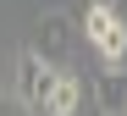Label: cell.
I'll return each mask as SVG.
<instances>
[{
	"mask_svg": "<svg viewBox=\"0 0 127 116\" xmlns=\"http://www.w3.org/2000/svg\"><path fill=\"white\" fill-rule=\"evenodd\" d=\"M83 39L99 55V66H122L127 61V17L105 0H89L83 6Z\"/></svg>",
	"mask_w": 127,
	"mask_h": 116,
	"instance_id": "obj_1",
	"label": "cell"
},
{
	"mask_svg": "<svg viewBox=\"0 0 127 116\" xmlns=\"http://www.w3.org/2000/svg\"><path fill=\"white\" fill-rule=\"evenodd\" d=\"M55 72L61 66H50V61H39L33 50H22L17 55V100H22L33 116H39V105H44V94H50V83H55Z\"/></svg>",
	"mask_w": 127,
	"mask_h": 116,
	"instance_id": "obj_2",
	"label": "cell"
},
{
	"mask_svg": "<svg viewBox=\"0 0 127 116\" xmlns=\"http://www.w3.org/2000/svg\"><path fill=\"white\" fill-rule=\"evenodd\" d=\"M66 50H72V17L44 11V17H39V44H33V55L50 61V66H66Z\"/></svg>",
	"mask_w": 127,
	"mask_h": 116,
	"instance_id": "obj_3",
	"label": "cell"
},
{
	"mask_svg": "<svg viewBox=\"0 0 127 116\" xmlns=\"http://www.w3.org/2000/svg\"><path fill=\"white\" fill-rule=\"evenodd\" d=\"M89 94H94L99 116H127V72L122 66H99L89 77Z\"/></svg>",
	"mask_w": 127,
	"mask_h": 116,
	"instance_id": "obj_4",
	"label": "cell"
},
{
	"mask_svg": "<svg viewBox=\"0 0 127 116\" xmlns=\"http://www.w3.org/2000/svg\"><path fill=\"white\" fill-rule=\"evenodd\" d=\"M77 111H83V77L61 66L50 94H44V105H39V116H77Z\"/></svg>",
	"mask_w": 127,
	"mask_h": 116,
	"instance_id": "obj_5",
	"label": "cell"
},
{
	"mask_svg": "<svg viewBox=\"0 0 127 116\" xmlns=\"http://www.w3.org/2000/svg\"><path fill=\"white\" fill-rule=\"evenodd\" d=\"M0 116H33V111H28L22 100H17V94H11V100H0Z\"/></svg>",
	"mask_w": 127,
	"mask_h": 116,
	"instance_id": "obj_6",
	"label": "cell"
},
{
	"mask_svg": "<svg viewBox=\"0 0 127 116\" xmlns=\"http://www.w3.org/2000/svg\"><path fill=\"white\" fill-rule=\"evenodd\" d=\"M105 6H116V0H105Z\"/></svg>",
	"mask_w": 127,
	"mask_h": 116,
	"instance_id": "obj_7",
	"label": "cell"
}]
</instances>
